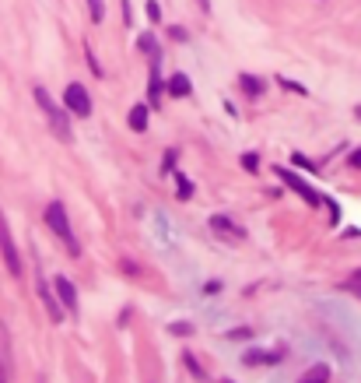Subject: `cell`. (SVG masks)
I'll return each mask as SVG.
<instances>
[{
    "label": "cell",
    "mask_w": 361,
    "mask_h": 383,
    "mask_svg": "<svg viewBox=\"0 0 361 383\" xmlns=\"http://www.w3.org/2000/svg\"><path fill=\"white\" fill-rule=\"evenodd\" d=\"M32 95H36V102H39V109L46 113V120H49V130L60 137V141H71L74 137V130H71V109H60L56 102H53V95L46 92L42 84H36L32 88Z\"/></svg>",
    "instance_id": "6da1fadb"
},
{
    "label": "cell",
    "mask_w": 361,
    "mask_h": 383,
    "mask_svg": "<svg viewBox=\"0 0 361 383\" xmlns=\"http://www.w3.org/2000/svg\"><path fill=\"white\" fill-rule=\"evenodd\" d=\"M46 225H49V232H53V235H60V243L67 246V253H71V257H81V243H77V235H74V229H71L67 208H64L60 200H53L49 208H46Z\"/></svg>",
    "instance_id": "7a4b0ae2"
},
{
    "label": "cell",
    "mask_w": 361,
    "mask_h": 383,
    "mask_svg": "<svg viewBox=\"0 0 361 383\" xmlns=\"http://www.w3.org/2000/svg\"><path fill=\"white\" fill-rule=\"evenodd\" d=\"M0 257H4V268L18 278L21 275V253L14 246V235H11V225H8L4 211H0Z\"/></svg>",
    "instance_id": "3957f363"
},
{
    "label": "cell",
    "mask_w": 361,
    "mask_h": 383,
    "mask_svg": "<svg viewBox=\"0 0 361 383\" xmlns=\"http://www.w3.org/2000/svg\"><path fill=\"white\" fill-rule=\"evenodd\" d=\"M277 176H281V180H284V187L288 190H295L298 197H302L306 204H312V208H316V204H323V194H316L306 180H302V176H298V172H291V169H284V165H277Z\"/></svg>",
    "instance_id": "277c9868"
},
{
    "label": "cell",
    "mask_w": 361,
    "mask_h": 383,
    "mask_svg": "<svg viewBox=\"0 0 361 383\" xmlns=\"http://www.w3.org/2000/svg\"><path fill=\"white\" fill-rule=\"evenodd\" d=\"M64 106L74 113V116H92V95H88V88L84 84H67V92H64Z\"/></svg>",
    "instance_id": "5b68a950"
},
{
    "label": "cell",
    "mask_w": 361,
    "mask_h": 383,
    "mask_svg": "<svg viewBox=\"0 0 361 383\" xmlns=\"http://www.w3.org/2000/svg\"><path fill=\"white\" fill-rule=\"evenodd\" d=\"M53 292H56V299L64 303V310H67L71 316H77V288H74V281L64 278V275H56V278H53Z\"/></svg>",
    "instance_id": "8992f818"
},
{
    "label": "cell",
    "mask_w": 361,
    "mask_h": 383,
    "mask_svg": "<svg viewBox=\"0 0 361 383\" xmlns=\"http://www.w3.org/2000/svg\"><path fill=\"white\" fill-rule=\"evenodd\" d=\"M39 299H42V306H46V313H49V320L53 323H64V303L56 299V292H53V285H46V278L39 275Z\"/></svg>",
    "instance_id": "52a82bcc"
},
{
    "label": "cell",
    "mask_w": 361,
    "mask_h": 383,
    "mask_svg": "<svg viewBox=\"0 0 361 383\" xmlns=\"http://www.w3.org/2000/svg\"><path fill=\"white\" fill-rule=\"evenodd\" d=\"M284 356H288V348H274V351H246L242 362H246V366H274V362H281Z\"/></svg>",
    "instance_id": "ba28073f"
},
{
    "label": "cell",
    "mask_w": 361,
    "mask_h": 383,
    "mask_svg": "<svg viewBox=\"0 0 361 383\" xmlns=\"http://www.w3.org/2000/svg\"><path fill=\"white\" fill-rule=\"evenodd\" d=\"M210 229L221 232V235H235V240H246V229L235 225L228 215H210Z\"/></svg>",
    "instance_id": "9c48e42d"
},
{
    "label": "cell",
    "mask_w": 361,
    "mask_h": 383,
    "mask_svg": "<svg viewBox=\"0 0 361 383\" xmlns=\"http://www.w3.org/2000/svg\"><path fill=\"white\" fill-rule=\"evenodd\" d=\"M165 92H169L172 99H186V95L193 92V81H190L186 74H179V71H175V74L165 81Z\"/></svg>",
    "instance_id": "30bf717a"
},
{
    "label": "cell",
    "mask_w": 361,
    "mask_h": 383,
    "mask_svg": "<svg viewBox=\"0 0 361 383\" xmlns=\"http://www.w3.org/2000/svg\"><path fill=\"white\" fill-rule=\"evenodd\" d=\"M147 120H151V106H144V102H137V106L127 113V124H130V130H137V134L147 130Z\"/></svg>",
    "instance_id": "8fae6325"
},
{
    "label": "cell",
    "mask_w": 361,
    "mask_h": 383,
    "mask_svg": "<svg viewBox=\"0 0 361 383\" xmlns=\"http://www.w3.org/2000/svg\"><path fill=\"white\" fill-rule=\"evenodd\" d=\"M147 102L162 106V74H158V60H151V81H147Z\"/></svg>",
    "instance_id": "7c38bea8"
},
{
    "label": "cell",
    "mask_w": 361,
    "mask_h": 383,
    "mask_svg": "<svg viewBox=\"0 0 361 383\" xmlns=\"http://www.w3.org/2000/svg\"><path fill=\"white\" fill-rule=\"evenodd\" d=\"M238 88H242V95H246V99H260L266 84H263L260 78H253V74H238Z\"/></svg>",
    "instance_id": "4fadbf2b"
},
{
    "label": "cell",
    "mask_w": 361,
    "mask_h": 383,
    "mask_svg": "<svg viewBox=\"0 0 361 383\" xmlns=\"http://www.w3.org/2000/svg\"><path fill=\"white\" fill-rule=\"evenodd\" d=\"M298 383H329V366H326V362L309 366L302 376H298Z\"/></svg>",
    "instance_id": "5bb4252c"
},
{
    "label": "cell",
    "mask_w": 361,
    "mask_h": 383,
    "mask_svg": "<svg viewBox=\"0 0 361 383\" xmlns=\"http://www.w3.org/2000/svg\"><path fill=\"white\" fill-rule=\"evenodd\" d=\"M88 11H92V21L95 25H102V18H105V0H88Z\"/></svg>",
    "instance_id": "9a60e30c"
},
{
    "label": "cell",
    "mask_w": 361,
    "mask_h": 383,
    "mask_svg": "<svg viewBox=\"0 0 361 383\" xmlns=\"http://www.w3.org/2000/svg\"><path fill=\"white\" fill-rule=\"evenodd\" d=\"M137 43H140V53H147V56H151V60H158V46H155V36H140Z\"/></svg>",
    "instance_id": "2e32d148"
},
{
    "label": "cell",
    "mask_w": 361,
    "mask_h": 383,
    "mask_svg": "<svg viewBox=\"0 0 361 383\" xmlns=\"http://www.w3.org/2000/svg\"><path fill=\"white\" fill-rule=\"evenodd\" d=\"M175 183H179V197H193V180H190V176H175Z\"/></svg>",
    "instance_id": "e0dca14e"
},
{
    "label": "cell",
    "mask_w": 361,
    "mask_h": 383,
    "mask_svg": "<svg viewBox=\"0 0 361 383\" xmlns=\"http://www.w3.org/2000/svg\"><path fill=\"white\" fill-rule=\"evenodd\" d=\"M175 162H179V152H175V148H169V152H165V159H162V172L169 176V172L175 169Z\"/></svg>",
    "instance_id": "ac0fdd59"
},
{
    "label": "cell",
    "mask_w": 361,
    "mask_h": 383,
    "mask_svg": "<svg viewBox=\"0 0 361 383\" xmlns=\"http://www.w3.org/2000/svg\"><path fill=\"white\" fill-rule=\"evenodd\" d=\"M242 169H246V172H260V155H256V152H246V155H242Z\"/></svg>",
    "instance_id": "d6986e66"
},
{
    "label": "cell",
    "mask_w": 361,
    "mask_h": 383,
    "mask_svg": "<svg viewBox=\"0 0 361 383\" xmlns=\"http://www.w3.org/2000/svg\"><path fill=\"white\" fill-rule=\"evenodd\" d=\"M183 362H186V369H190V373H193L197 380H203V366H200V362H197V359L190 356V351H186V356H183Z\"/></svg>",
    "instance_id": "ffe728a7"
},
{
    "label": "cell",
    "mask_w": 361,
    "mask_h": 383,
    "mask_svg": "<svg viewBox=\"0 0 361 383\" xmlns=\"http://www.w3.org/2000/svg\"><path fill=\"white\" fill-rule=\"evenodd\" d=\"M172 334H183L186 338V334H193V327H190L186 320H179V323H172Z\"/></svg>",
    "instance_id": "44dd1931"
},
{
    "label": "cell",
    "mask_w": 361,
    "mask_h": 383,
    "mask_svg": "<svg viewBox=\"0 0 361 383\" xmlns=\"http://www.w3.org/2000/svg\"><path fill=\"white\" fill-rule=\"evenodd\" d=\"M147 18H151V21H158V18H162V8L155 4V0H151V4H147Z\"/></svg>",
    "instance_id": "7402d4cb"
},
{
    "label": "cell",
    "mask_w": 361,
    "mask_h": 383,
    "mask_svg": "<svg viewBox=\"0 0 361 383\" xmlns=\"http://www.w3.org/2000/svg\"><path fill=\"white\" fill-rule=\"evenodd\" d=\"M169 36L179 39V43H186V28H179V25H175V28H169Z\"/></svg>",
    "instance_id": "603a6c76"
},
{
    "label": "cell",
    "mask_w": 361,
    "mask_h": 383,
    "mask_svg": "<svg viewBox=\"0 0 361 383\" xmlns=\"http://www.w3.org/2000/svg\"><path fill=\"white\" fill-rule=\"evenodd\" d=\"M295 165H298V169H312V172H316V165H312L306 155H295Z\"/></svg>",
    "instance_id": "cb8c5ba5"
},
{
    "label": "cell",
    "mask_w": 361,
    "mask_h": 383,
    "mask_svg": "<svg viewBox=\"0 0 361 383\" xmlns=\"http://www.w3.org/2000/svg\"><path fill=\"white\" fill-rule=\"evenodd\" d=\"M344 292H354V296H358V299H361V281H354V278H351V281H347V285H344Z\"/></svg>",
    "instance_id": "d4e9b609"
},
{
    "label": "cell",
    "mask_w": 361,
    "mask_h": 383,
    "mask_svg": "<svg viewBox=\"0 0 361 383\" xmlns=\"http://www.w3.org/2000/svg\"><path fill=\"white\" fill-rule=\"evenodd\" d=\"M347 162H351V169H361V148H354V152H351V159H347Z\"/></svg>",
    "instance_id": "484cf974"
},
{
    "label": "cell",
    "mask_w": 361,
    "mask_h": 383,
    "mask_svg": "<svg viewBox=\"0 0 361 383\" xmlns=\"http://www.w3.org/2000/svg\"><path fill=\"white\" fill-rule=\"evenodd\" d=\"M281 84L291 88V92H302V95H306V88H302V84H295V81H284V78H281Z\"/></svg>",
    "instance_id": "4316f807"
},
{
    "label": "cell",
    "mask_w": 361,
    "mask_h": 383,
    "mask_svg": "<svg viewBox=\"0 0 361 383\" xmlns=\"http://www.w3.org/2000/svg\"><path fill=\"white\" fill-rule=\"evenodd\" d=\"M0 383H8V373H4V362H0Z\"/></svg>",
    "instance_id": "83f0119b"
},
{
    "label": "cell",
    "mask_w": 361,
    "mask_h": 383,
    "mask_svg": "<svg viewBox=\"0 0 361 383\" xmlns=\"http://www.w3.org/2000/svg\"><path fill=\"white\" fill-rule=\"evenodd\" d=\"M354 281H361V268H358V271H354Z\"/></svg>",
    "instance_id": "f1b7e54d"
},
{
    "label": "cell",
    "mask_w": 361,
    "mask_h": 383,
    "mask_svg": "<svg viewBox=\"0 0 361 383\" xmlns=\"http://www.w3.org/2000/svg\"><path fill=\"white\" fill-rule=\"evenodd\" d=\"M354 116H358V120H361V106H358V109H354Z\"/></svg>",
    "instance_id": "f546056e"
},
{
    "label": "cell",
    "mask_w": 361,
    "mask_h": 383,
    "mask_svg": "<svg viewBox=\"0 0 361 383\" xmlns=\"http://www.w3.org/2000/svg\"><path fill=\"white\" fill-rule=\"evenodd\" d=\"M225 383H235V380H225Z\"/></svg>",
    "instance_id": "4dcf8cb0"
}]
</instances>
